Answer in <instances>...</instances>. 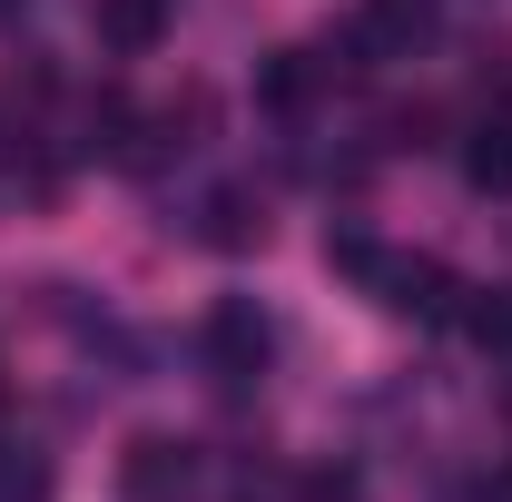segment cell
<instances>
[{
	"instance_id": "obj_6",
	"label": "cell",
	"mask_w": 512,
	"mask_h": 502,
	"mask_svg": "<svg viewBox=\"0 0 512 502\" xmlns=\"http://www.w3.org/2000/svg\"><path fill=\"white\" fill-rule=\"evenodd\" d=\"M197 237H207V247H256V237H266V207H256L247 188H207L197 197Z\"/></svg>"
},
{
	"instance_id": "obj_5",
	"label": "cell",
	"mask_w": 512,
	"mask_h": 502,
	"mask_svg": "<svg viewBox=\"0 0 512 502\" xmlns=\"http://www.w3.org/2000/svg\"><path fill=\"white\" fill-rule=\"evenodd\" d=\"M89 30H99V50L148 60V50L168 40V0H89Z\"/></svg>"
},
{
	"instance_id": "obj_12",
	"label": "cell",
	"mask_w": 512,
	"mask_h": 502,
	"mask_svg": "<svg viewBox=\"0 0 512 502\" xmlns=\"http://www.w3.org/2000/svg\"><path fill=\"white\" fill-rule=\"evenodd\" d=\"M10 10H20V0H0V20H10Z\"/></svg>"
},
{
	"instance_id": "obj_1",
	"label": "cell",
	"mask_w": 512,
	"mask_h": 502,
	"mask_svg": "<svg viewBox=\"0 0 512 502\" xmlns=\"http://www.w3.org/2000/svg\"><path fill=\"white\" fill-rule=\"evenodd\" d=\"M266 355H276L266 306H256V296H217V306H207V325H197V365H207V384H247V375H266Z\"/></svg>"
},
{
	"instance_id": "obj_11",
	"label": "cell",
	"mask_w": 512,
	"mask_h": 502,
	"mask_svg": "<svg viewBox=\"0 0 512 502\" xmlns=\"http://www.w3.org/2000/svg\"><path fill=\"white\" fill-rule=\"evenodd\" d=\"M0 158H10V128H0Z\"/></svg>"
},
{
	"instance_id": "obj_3",
	"label": "cell",
	"mask_w": 512,
	"mask_h": 502,
	"mask_svg": "<svg viewBox=\"0 0 512 502\" xmlns=\"http://www.w3.org/2000/svg\"><path fill=\"white\" fill-rule=\"evenodd\" d=\"M119 483H128V502L188 493V483H197V443H178V434H138V443L119 453Z\"/></svg>"
},
{
	"instance_id": "obj_8",
	"label": "cell",
	"mask_w": 512,
	"mask_h": 502,
	"mask_svg": "<svg viewBox=\"0 0 512 502\" xmlns=\"http://www.w3.org/2000/svg\"><path fill=\"white\" fill-rule=\"evenodd\" d=\"M463 178H473V188H512V128H473Z\"/></svg>"
},
{
	"instance_id": "obj_10",
	"label": "cell",
	"mask_w": 512,
	"mask_h": 502,
	"mask_svg": "<svg viewBox=\"0 0 512 502\" xmlns=\"http://www.w3.org/2000/svg\"><path fill=\"white\" fill-rule=\"evenodd\" d=\"M483 89H503V99H512V40H503V50H483Z\"/></svg>"
},
{
	"instance_id": "obj_4",
	"label": "cell",
	"mask_w": 512,
	"mask_h": 502,
	"mask_svg": "<svg viewBox=\"0 0 512 502\" xmlns=\"http://www.w3.org/2000/svg\"><path fill=\"white\" fill-rule=\"evenodd\" d=\"M424 30H434V0H365L355 30H345V50H355V69H365L375 50H414Z\"/></svg>"
},
{
	"instance_id": "obj_9",
	"label": "cell",
	"mask_w": 512,
	"mask_h": 502,
	"mask_svg": "<svg viewBox=\"0 0 512 502\" xmlns=\"http://www.w3.org/2000/svg\"><path fill=\"white\" fill-rule=\"evenodd\" d=\"M306 502H355V473H345V463H316V473H306Z\"/></svg>"
},
{
	"instance_id": "obj_7",
	"label": "cell",
	"mask_w": 512,
	"mask_h": 502,
	"mask_svg": "<svg viewBox=\"0 0 512 502\" xmlns=\"http://www.w3.org/2000/svg\"><path fill=\"white\" fill-rule=\"evenodd\" d=\"M316 79H325V69L306 60V50H276V60L256 69V99H266V109H306V99H316Z\"/></svg>"
},
{
	"instance_id": "obj_2",
	"label": "cell",
	"mask_w": 512,
	"mask_h": 502,
	"mask_svg": "<svg viewBox=\"0 0 512 502\" xmlns=\"http://www.w3.org/2000/svg\"><path fill=\"white\" fill-rule=\"evenodd\" d=\"M365 286H375V296H384L394 315H453V306H463L453 266H434V256H384Z\"/></svg>"
}]
</instances>
